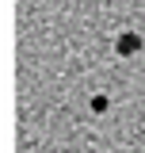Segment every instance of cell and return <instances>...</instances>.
I'll return each mask as SVG.
<instances>
[{
    "mask_svg": "<svg viewBox=\"0 0 145 153\" xmlns=\"http://www.w3.org/2000/svg\"><path fill=\"white\" fill-rule=\"evenodd\" d=\"M115 46H118V54H138V46H141V38H138V35H122L118 42H115Z\"/></svg>",
    "mask_w": 145,
    "mask_h": 153,
    "instance_id": "obj_1",
    "label": "cell"
}]
</instances>
